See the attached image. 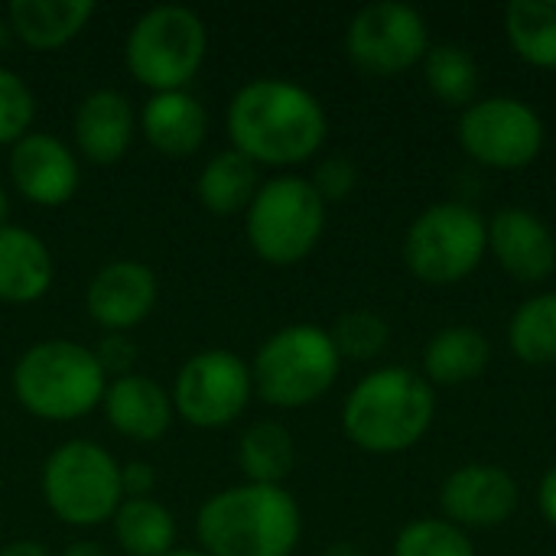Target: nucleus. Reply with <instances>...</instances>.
I'll use <instances>...</instances> for the list:
<instances>
[{"instance_id": "obj_1", "label": "nucleus", "mask_w": 556, "mask_h": 556, "mask_svg": "<svg viewBox=\"0 0 556 556\" xmlns=\"http://www.w3.org/2000/svg\"><path fill=\"white\" fill-rule=\"evenodd\" d=\"M225 130L231 150L254 166H296L326 143V111L313 91L287 78H254L228 104Z\"/></svg>"}, {"instance_id": "obj_2", "label": "nucleus", "mask_w": 556, "mask_h": 556, "mask_svg": "<svg viewBox=\"0 0 556 556\" xmlns=\"http://www.w3.org/2000/svg\"><path fill=\"white\" fill-rule=\"evenodd\" d=\"M300 531V505L283 485H231L195 515L199 551L208 556H290Z\"/></svg>"}, {"instance_id": "obj_3", "label": "nucleus", "mask_w": 556, "mask_h": 556, "mask_svg": "<svg viewBox=\"0 0 556 556\" xmlns=\"http://www.w3.org/2000/svg\"><path fill=\"white\" fill-rule=\"evenodd\" d=\"M437 414L430 381L407 368H378L365 375L342 404L345 437L375 456H394L417 446Z\"/></svg>"}, {"instance_id": "obj_4", "label": "nucleus", "mask_w": 556, "mask_h": 556, "mask_svg": "<svg viewBox=\"0 0 556 556\" xmlns=\"http://www.w3.org/2000/svg\"><path fill=\"white\" fill-rule=\"evenodd\" d=\"M104 378L108 375L94 349L68 339H49L29 345L16 358L10 384L20 407L33 417L68 424L91 414L104 401Z\"/></svg>"}, {"instance_id": "obj_5", "label": "nucleus", "mask_w": 556, "mask_h": 556, "mask_svg": "<svg viewBox=\"0 0 556 556\" xmlns=\"http://www.w3.org/2000/svg\"><path fill=\"white\" fill-rule=\"evenodd\" d=\"M342 358L326 329L296 323L274 332L251 362V381L264 404L293 410L319 401L339 378Z\"/></svg>"}, {"instance_id": "obj_6", "label": "nucleus", "mask_w": 556, "mask_h": 556, "mask_svg": "<svg viewBox=\"0 0 556 556\" xmlns=\"http://www.w3.org/2000/svg\"><path fill=\"white\" fill-rule=\"evenodd\" d=\"M208 29L202 16L179 3H160L137 16L124 42L127 72L156 91H182L202 68Z\"/></svg>"}, {"instance_id": "obj_7", "label": "nucleus", "mask_w": 556, "mask_h": 556, "mask_svg": "<svg viewBox=\"0 0 556 556\" xmlns=\"http://www.w3.org/2000/svg\"><path fill=\"white\" fill-rule=\"evenodd\" d=\"M326 228V202L303 176H274L261 182L244 212L251 251L274 267H293L313 254Z\"/></svg>"}, {"instance_id": "obj_8", "label": "nucleus", "mask_w": 556, "mask_h": 556, "mask_svg": "<svg viewBox=\"0 0 556 556\" xmlns=\"http://www.w3.org/2000/svg\"><path fill=\"white\" fill-rule=\"evenodd\" d=\"M42 498L68 528H98L124 502L121 463L91 440H68L42 466Z\"/></svg>"}, {"instance_id": "obj_9", "label": "nucleus", "mask_w": 556, "mask_h": 556, "mask_svg": "<svg viewBox=\"0 0 556 556\" xmlns=\"http://www.w3.org/2000/svg\"><path fill=\"white\" fill-rule=\"evenodd\" d=\"M489 251V225L479 212L459 202L424 208L404 238V261L410 274L430 287L466 280Z\"/></svg>"}, {"instance_id": "obj_10", "label": "nucleus", "mask_w": 556, "mask_h": 556, "mask_svg": "<svg viewBox=\"0 0 556 556\" xmlns=\"http://www.w3.org/2000/svg\"><path fill=\"white\" fill-rule=\"evenodd\" d=\"M251 394V365L228 349H205L186 358L169 391L173 410L199 430L228 427L244 414Z\"/></svg>"}, {"instance_id": "obj_11", "label": "nucleus", "mask_w": 556, "mask_h": 556, "mask_svg": "<svg viewBox=\"0 0 556 556\" xmlns=\"http://www.w3.org/2000/svg\"><path fill=\"white\" fill-rule=\"evenodd\" d=\"M463 150L492 169H525L544 147V124L521 98L495 94L469 104L459 121Z\"/></svg>"}, {"instance_id": "obj_12", "label": "nucleus", "mask_w": 556, "mask_h": 556, "mask_svg": "<svg viewBox=\"0 0 556 556\" xmlns=\"http://www.w3.org/2000/svg\"><path fill=\"white\" fill-rule=\"evenodd\" d=\"M427 49L424 16L394 0L362 7L345 29V52L368 75H397L417 65Z\"/></svg>"}, {"instance_id": "obj_13", "label": "nucleus", "mask_w": 556, "mask_h": 556, "mask_svg": "<svg viewBox=\"0 0 556 556\" xmlns=\"http://www.w3.org/2000/svg\"><path fill=\"white\" fill-rule=\"evenodd\" d=\"M7 169L16 192L42 208H59L72 202L81 182L78 156L72 153V147L39 130H29L10 147Z\"/></svg>"}, {"instance_id": "obj_14", "label": "nucleus", "mask_w": 556, "mask_h": 556, "mask_svg": "<svg viewBox=\"0 0 556 556\" xmlns=\"http://www.w3.org/2000/svg\"><path fill=\"white\" fill-rule=\"evenodd\" d=\"M521 492L518 482L492 463H469L456 469L440 492V505L450 525L456 528H498L518 511Z\"/></svg>"}, {"instance_id": "obj_15", "label": "nucleus", "mask_w": 556, "mask_h": 556, "mask_svg": "<svg viewBox=\"0 0 556 556\" xmlns=\"http://www.w3.org/2000/svg\"><path fill=\"white\" fill-rule=\"evenodd\" d=\"M160 296L156 274L140 261L104 264L85 290V309L104 332H127L140 326Z\"/></svg>"}, {"instance_id": "obj_16", "label": "nucleus", "mask_w": 556, "mask_h": 556, "mask_svg": "<svg viewBox=\"0 0 556 556\" xmlns=\"http://www.w3.org/2000/svg\"><path fill=\"white\" fill-rule=\"evenodd\" d=\"M489 251L518 283H541L556 270L554 231L528 208H502L489 222Z\"/></svg>"}, {"instance_id": "obj_17", "label": "nucleus", "mask_w": 556, "mask_h": 556, "mask_svg": "<svg viewBox=\"0 0 556 556\" xmlns=\"http://www.w3.org/2000/svg\"><path fill=\"white\" fill-rule=\"evenodd\" d=\"M134 108L117 88H98L81 98L75 111V147L94 166H114L134 143Z\"/></svg>"}, {"instance_id": "obj_18", "label": "nucleus", "mask_w": 556, "mask_h": 556, "mask_svg": "<svg viewBox=\"0 0 556 556\" xmlns=\"http://www.w3.org/2000/svg\"><path fill=\"white\" fill-rule=\"evenodd\" d=\"M101 404H104L108 424L134 443H156L176 417L169 391L160 388L153 378L134 375V371L124 378H114Z\"/></svg>"}, {"instance_id": "obj_19", "label": "nucleus", "mask_w": 556, "mask_h": 556, "mask_svg": "<svg viewBox=\"0 0 556 556\" xmlns=\"http://www.w3.org/2000/svg\"><path fill=\"white\" fill-rule=\"evenodd\" d=\"M140 130L147 143L166 160H186L202 150L208 114L192 91H156L140 111Z\"/></svg>"}, {"instance_id": "obj_20", "label": "nucleus", "mask_w": 556, "mask_h": 556, "mask_svg": "<svg viewBox=\"0 0 556 556\" xmlns=\"http://www.w3.org/2000/svg\"><path fill=\"white\" fill-rule=\"evenodd\" d=\"M55 280L52 251L46 241L20 225L0 228V300L23 306L49 293Z\"/></svg>"}, {"instance_id": "obj_21", "label": "nucleus", "mask_w": 556, "mask_h": 556, "mask_svg": "<svg viewBox=\"0 0 556 556\" xmlns=\"http://www.w3.org/2000/svg\"><path fill=\"white\" fill-rule=\"evenodd\" d=\"M94 0H13L7 7L10 33L36 52L62 49L94 16Z\"/></svg>"}, {"instance_id": "obj_22", "label": "nucleus", "mask_w": 556, "mask_h": 556, "mask_svg": "<svg viewBox=\"0 0 556 556\" xmlns=\"http://www.w3.org/2000/svg\"><path fill=\"white\" fill-rule=\"evenodd\" d=\"M492 358V345L485 332L472 326H450L440 329L424 349V378L440 388H456L476 381Z\"/></svg>"}, {"instance_id": "obj_23", "label": "nucleus", "mask_w": 556, "mask_h": 556, "mask_svg": "<svg viewBox=\"0 0 556 556\" xmlns=\"http://www.w3.org/2000/svg\"><path fill=\"white\" fill-rule=\"evenodd\" d=\"M261 182H257V166L241 156L238 150H222L215 153L195 182V195L202 202V208H208L212 215H238L248 212L251 199L257 195Z\"/></svg>"}, {"instance_id": "obj_24", "label": "nucleus", "mask_w": 556, "mask_h": 556, "mask_svg": "<svg viewBox=\"0 0 556 556\" xmlns=\"http://www.w3.org/2000/svg\"><path fill=\"white\" fill-rule=\"evenodd\" d=\"M111 521L124 554L166 556L176 551V518L156 498H124Z\"/></svg>"}, {"instance_id": "obj_25", "label": "nucleus", "mask_w": 556, "mask_h": 556, "mask_svg": "<svg viewBox=\"0 0 556 556\" xmlns=\"http://www.w3.org/2000/svg\"><path fill=\"white\" fill-rule=\"evenodd\" d=\"M293 463H296L293 433L277 420H257L238 440V466L248 482L283 485V479L293 472Z\"/></svg>"}, {"instance_id": "obj_26", "label": "nucleus", "mask_w": 556, "mask_h": 556, "mask_svg": "<svg viewBox=\"0 0 556 556\" xmlns=\"http://www.w3.org/2000/svg\"><path fill=\"white\" fill-rule=\"evenodd\" d=\"M505 33L525 62L556 68V0H511Z\"/></svg>"}, {"instance_id": "obj_27", "label": "nucleus", "mask_w": 556, "mask_h": 556, "mask_svg": "<svg viewBox=\"0 0 556 556\" xmlns=\"http://www.w3.org/2000/svg\"><path fill=\"white\" fill-rule=\"evenodd\" d=\"M424 78L430 91L453 108H469L476 104L479 94V65L469 49L456 42H440L430 46L424 55Z\"/></svg>"}, {"instance_id": "obj_28", "label": "nucleus", "mask_w": 556, "mask_h": 556, "mask_svg": "<svg viewBox=\"0 0 556 556\" xmlns=\"http://www.w3.org/2000/svg\"><path fill=\"white\" fill-rule=\"evenodd\" d=\"M508 342L525 365H554L556 293H538L515 309L508 323Z\"/></svg>"}, {"instance_id": "obj_29", "label": "nucleus", "mask_w": 556, "mask_h": 556, "mask_svg": "<svg viewBox=\"0 0 556 556\" xmlns=\"http://www.w3.org/2000/svg\"><path fill=\"white\" fill-rule=\"evenodd\" d=\"M339 358H352V362H371L388 349L391 329L384 323V316L371 313V309H349L336 319V326L329 329Z\"/></svg>"}, {"instance_id": "obj_30", "label": "nucleus", "mask_w": 556, "mask_h": 556, "mask_svg": "<svg viewBox=\"0 0 556 556\" xmlns=\"http://www.w3.org/2000/svg\"><path fill=\"white\" fill-rule=\"evenodd\" d=\"M394 556H476V547L463 528L437 518H420L397 534Z\"/></svg>"}, {"instance_id": "obj_31", "label": "nucleus", "mask_w": 556, "mask_h": 556, "mask_svg": "<svg viewBox=\"0 0 556 556\" xmlns=\"http://www.w3.org/2000/svg\"><path fill=\"white\" fill-rule=\"evenodd\" d=\"M36 117V98L29 85L7 65H0V147H13L20 137L29 134Z\"/></svg>"}, {"instance_id": "obj_32", "label": "nucleus", "mask_w": 556, "mask_h": 556, "mask_svg": "<svg viewBox=\"0 0 556 556\" xmlns=\"http://www.w3.org/2000/svg\"><path fill=\"white\" fill-rule=\"evenodd\" d=\"M309 182H313V189L319 192L323 202H339V199H345L355 189L358 166L349 156L336 153V156H326V160L316 163V173H313Z\"/></svg>"}, {"instance_id": "obj_33", "label": "nucleus", "mask_w": 556, "mask_h": 556, "mask_svg": "<svg viewBox=\"0 0 556 556\" xmlns=\"http://www.w3.org/2000/svg\"><path fill=\"white\" fill-rule=\"evenodd\" d=\"M94 355H98L104 375L108 371H117V378H124V375H130V365L137 358V349H134V342L124 332H108L101 339V345L94 349Z\"/></svg>"}, {"instance_id": "obj_34", "label": "nucleus", "mask_w": 556, "mask_h": 556, "mask_svg": "<svg viewBox=\"0 0 556 556\" xmlns=\"http://www.w3.org/2000/svg\"><path fill=\"white\" fill-rule=\"evenodd\" d=\"M121 485H124V498H150V492L156 485V472L150 463L134 459V463L121 466Z\"/></svg>"}, {"instance_id": "obj_35", "label": "nucleus", "mask_w": 556, "mask_h": 556, "mask_svg": "<svg viewBox=\"0 0 556 556\" xmlns=\"http://www.w3.org/2000/svg\"><path fill=\"white\" fill-rule=\"evenodd\" d=\"M538 502H541V515H544V518H547V521L556 528V466L547 472V476H544Z\"/></svg>"}, {"instance_id": "obj_36", "label": "nucleus", "mask_w": 556, "mask_h": 556, "mask_svg": "<svg viewBox=\"0 0 556 556\" xmlns=\"http://www.w3.org/2000/svg\"><path fill=\"white\" fill-rule=\"evenodd\" d=\"M0 556H49V551L39 541H13L0 551Z\"/></svg>"}, {"instance_id": "obj_37", "label": "nucleus", "mask_w": 556, "mask_h": 556, "mask_svg": "<svg viewBox=\"0 0 556 556\" xmlns=\"http://www.w3.org/2000/svg\"><path fill=\"white\" fill-rule=\"evenodd\" d=\"M62 556H108L98 544H91V541H75V544H68Z\"/></svg>"}, {"instance_id": "obj_38", "label": "nucleus", "mask_w": 556, "mask_h": 556, "mask_svg": "<svg viewBox=\"0 0 556 556\" xmlns=\"http://www.w3.org/2000/svg\"><path fill=\"white\" fill-rule=\"evenodd\" d=\"M323 556H362V551H358L355 544H345V541H342V544H332Z\"/></svg>"}, {"instance_id": "obj_39", "label": "nucleus", "mask_w": 556, "mask_h": 556, "mask_svg": "<svg viewBox=\"0 0 556 556\" xmlns=\"http://www.w3.org/2000/svg\"><path fill=\"white\" fill-rule=\"evenodd\" d=\"M7 215H10V199H7V189L0 186V228H3V225H10V222H7Z\"/></svg>"}, {"instance_id": "obj_40", "label": "nucleus", "mask_w": 556, "mask_h": 556, "mask_svg": "<svg viewBox=\"0 0 556 556\" xmlns=\"http://www.w3.org/2000/svg\"><path fill=\"white\" fill-rule=\"evenodd\" d=\"M166 556H208V554H202V551H173V554H166Z\"/></svg>"}]
</instances>
